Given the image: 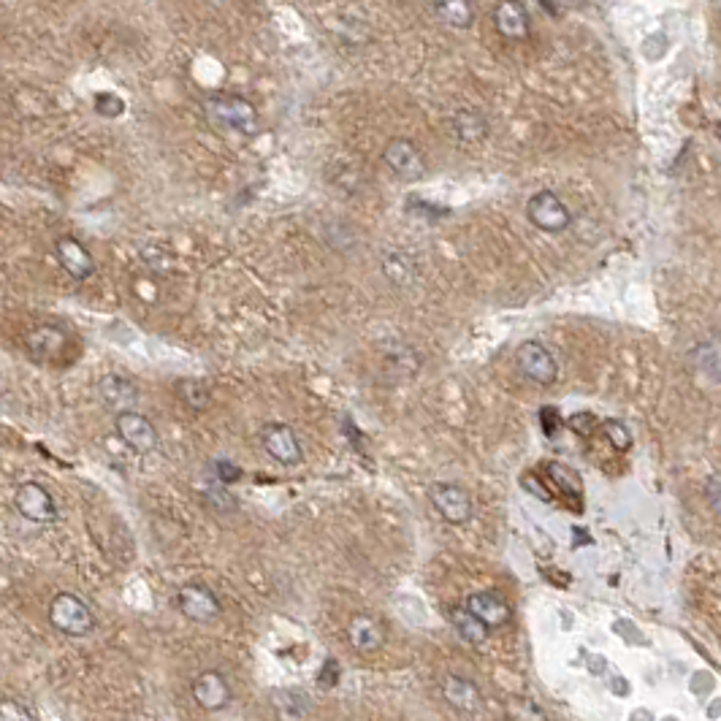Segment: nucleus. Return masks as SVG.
<instances>
[{
    "mask_svg": "<svg viewBox=\"0 0 721 721\" xmlns=\"http://www.w3.org/2000/svg\"><path fill=\"white\" fill-rule=\"evenodd\" d=\"M464 608L478 618L480 624H486L488 629L505 627L507 621H510V605H507L499 594H494V591H475V594H469Z\"/></svg>",
    "mask_w": 721,
    "mask_h": 721,
    "instance_id": "4468645a",
    "label": "nucleus"
},
{
    "mask_svg": "<svg viewBox=\"0 0 721 721\" xmlns=\"http://www.w3.org/2000/svg\"><path fill=\"white\" fill-rule=\"evenodd\" d=\"M556 421H559V412H556V407H545L543 410V426L548 434H556Z\"/></svg>",
    "mask_w": 721,
    "mask_h": 721,
    "instance_id": "473e14b6",
    "label": "nucleus"
},
{
    "mask_svg": "<svg viewBox=\"0 0 721 721\" xmlns=\"http://www.w3.org/2000/svg\"><path fill=\"white\" fill-rule=\"evenodd\" d=\"M174 391H177L179 402L185 404L190 412H204L212 404V388L204 380H193V377L179 380Z\"/></svg>",
    "mask_w": 721,
    "mask_h": 721,
    "instance_id": "6ab92c4d",
    "label": "nucleus"
},
{
    "mask_svg": "<svg viewBox=\"0 0 721 721\" xmlns=\"http://www.w3.org/2000/svg\"><path fill=\"white\" fill-rule=\"evenodd\" d=\"M0 721H36V713L14 697H0Z\"/></svg>",
    "mask_w": 721,
    "mask_h": 721,
    "instance_id": "bb28decb",
    "label": "nucleus"
},
{
    "mask_svg": "<svg viewBox=\"0 0 721 721\" xmlns=\"http://www.w3.org/2000/svg\"><path fill=\"white\" fill-rule=\"evenodd\" d=\"M383 160L388 169L404 182H415L426 174V160H423L418 144L410 139H391L385 144Z\"/></svg>",
    "mask_w": 721,
    "mask_h": 721,
    "instance_id": "0eeeda50",
    "label": "nucleus"
},
{
    "mask_svg": "<svg viewBox=\"0 0 721 721\" xmlns=\"http://www.w3.org/2000/svg\"><path fill=\"white\" fill-rule=\"evenodd\" d=\"M605 437H608L610 442H613V448L616 450H629L632 448V434H629V429L624 426L621 421H605Z\"/></svg>",
    "mask_w": 721,
    "mask_h": 721,
    "instance_id": "c85d7f7f",
    "label": "nucleus"
},
{
    "mask_svg": "<svg viewBox=\"0 0 721 721\" xmlns=\"http://www.w3.org/2000/svg\"><path fill=\"white\" fill-rule=\"evenodd\" d=\"M347 637H350V646L356 648L358 654H375L385 643V629L375 616L369 613H358L347 627Z\"/></svg>",
    "mask_w": 721,
    "mask_h": 721,
    "instance_id": "dca6fc26",
    "label": "nucleus"
},
{
    "mask_svg": "<svg viewBox=\"0 0 721 721\" xmlns=\"http://www.w3.org/2000/svg\"><path fill=\"white\" fill-rule=\"evenodd\" d=\"M442 694H445V700L461 713L480 711V703H483L478 686L467 681V678H459V675H448V678L442 681Z\"/></svg>",
    "mask_w": 721,
    "mask_h": 721,
    "instance_id": "a211bd4d",
    "label": "nucleus"
},
{
    "mask_svg": "<svg viewBox=\"0 0 721 721\" xmlns=\"http://www.w3.org/2000/svg\"><path fill=\"white\" fill-rule=\"evenodd\" d=\"M201 112H204V120L217 131L255 136L261 128L255 106L242 95H209L201 101Z\"/></svg>",
    "mask_w": 721,
    "mask_h": 721,
    "instance_id": "f257e3e1",
    "label": "nucleus"
},
{
    "mask_svg": "<svg viewBox=\"0 0 721 721\" xmlns=\"http://www.w3.org/2000/svg\"><path fill=\"white\" fill-rule=\"evenodd\" d=\"M212 472H215V480L220 486H231V483H236V480L242 478V467L228 459L212 461Z\"/></svg>",
    "mask_w": 721,
    "mask_h": 721,
    "instance_id": "cd10ccee",
    "label": "nucleus"
},
{
    "mask_svg": "<svg viewBox=\"0 0 721 721\" xmlns=\"http://www.w3.org/2000/svg\"><path fill=\"white\" fill-rule=\"evenodd\" d=\"M429 499L434 510L448 521V524H467L472 518V499L461 486H453V483H437L431 486Z\"/></svg>",
    "mask_w": 721,
    "mask_h": 721,
    "instance_id": "6e6552de",
    "label": "nucleus"
},
{
    "mask_svg": "<svg viewBox=\"0 0 721 721\" xmlns=\"http://www.w3.org/2000/svg\"><path fill=\"white\" fill-rule=\"evenodd\" d=\"M55 253L57 263L63 266V272H66L71 280L85 282L93 277L95 258L79 239H74V236H60L55 242Z\"/></svg>",
    "mask_w": 721,
    "mask_h": 721,
    "instance_id": "9b49d317",
    "label": "nucleus"
},
{
    "mask_svg": "<svg viewBox=\"0 0 721 721\" xmlns=\"http://www.w3.org/2000/svg\"><path fill=\"white\" fill-rule=\"evenodd\" d=\"M261 445L282 467H296L301 456H304L299 437H296V431H293L288 423H266L261 429Z\"/></svg>",
    "mask_w": 721,
    "mask_h": 721,
    "instance_id": "423d86ee",
    "label": "nucleus"
},
{
    "mask_svg": "<svg viewBox=\"0 0 721 721\" xmlns=\"http://www.w3.org/2000/svg\"><path fill=\"white\" fill-rule=\"evenodd\" d=\"M177 608L182 610V616L198 624H209L220 616V602L212 589H206L201 583H188L177 591Z\"/></svg>",
    "mask_w": 721,
    "mask_h": 721,
    "instance_id": "9d476101",
    "label": "nucleus"
},
{
    "mask_svg": "<svg viewBox=\"0 0 721 721\" xmlns=\"http://www.w3.org/2000/svg\"><path fill=\"white\" fill-rule=\"evenodd\" d=\"M274 705H277V711H280V716L285 721H299L304 713H307V700H304V694L299 692H282L277 694V700H274Z\"/></svg>",
    "mask_w": 721,
    "mask_h": 721,
    "instance_id": "393cba45",
    "label": "nucleus"
},
{
    "mask_svg": "<svg viewBox=\"0 0 721 721\" xmlns=\"http://www.w3.org/2000/svg\"><path fill=\"white\" fill-rule=\"evenodd\" d=\"M453 131L459 133L461 141H478L486 136V120L478 112H461L456 117V128Z\"/></svg>",
    "mask_w": 721,
    "mask_h": 721,
    "instance_id": "b1692460",
    "label": "nucleus"
},
{
    "mask_svg": "<svg viewBox=\"0 0 721 721\" xmlns=\"http://www.w3.org/2000/svg\"><path fill=\"white\" fill-rule=\"evenodd\" d=\"M567 426H570V429L575 431V434H581V437H589L591 431H594V426H597V418H594L591 412H575V415H570Z\"/></svg>",
    "mask_w": 721,
    "mask_h": 721,
    "instance_id": "c756f323",
    "label": "nucleus"
},
{
    "mask_svg": "<svg viewBox=\"0 0 721 721\" xmlns=\"http://www.w3.org/2000/svg\"><path fill=\"white\" fill-rule=\"evenodd\" d=\"M515 361H518V369L537 385H551L556 380V372H559L551 350L540 342H524L515 353Z\"/></svg>",
    "mask_w": 721,
    "mask_h": 721,
    "instance_id": "1a4fd4ad",
    "label": "nucleus"
},
{
    "mask_svg": "<svg viewBox=\"0 0 721 721\" xmlns=\"http://www.w3.org/2000/svg\"><path fill=\"white\" fill-rule=\"evenodd\" d=\"M526 217L534 228H540L545 234H562L564 228H570V209L564 206V201L551 190H540L529 198L526 204Z\"/></svg>",
    "mask_w": 721,
    "mask_h": 721,
    "instance_id": "20e7f679",
    "label": "nucleus"
},
{
    "mask_svg": "<svg viewBox=\"0 0 721 721\" xmlns=\"http://www.w3.org/2000/svg\"><path fill=\"white\" fill-rule=\"evenodd\" d=\"M98 396H101V402L106 404L109 410L117 412V415L133 412L136 404H139V388L122 375H103L101 380H98Z\"/></svg>",
    "mask_w": 721,
    "mask_h": 721,
    "instance_id": "ddd939ff",
    "label": "nucleus"
},
{
    "mask_svg": "<svg viewBox=\"0 0 721 721\" xmlns=\"http://www.w3.org/2000/svg\"><path fill=\"white\" fill-rule=\"evenodd\" d=\"M450 621H453L456 632H459L467 643H472V646H483L488 640V627L486 624H480L478 618L472 616L467 608L450 610Z\"/></svg>",
    "mask_w": 721,
    "mask_h": 721,
    "instance_id": "412c9836",
    "label": "nucleus"
},
{
    "mask_svg": "<svg viewBox=\"0 0 721 721\" xmlns=\"http://www.w3.org/2000/svg\"><path fill=\"white\" fill-rule=\"evenodd\" d=\"M114 429H117V437L139 456H150V453L158 450V429L141 412L133 410L117 415L114 418Z\"/></svg>",
    "mask_w": 721,
    "mask_h": 721,
    "instance_id": "39448f33",
    "label": "nucleus"
},
{
    "mask_svg": "<svg viewBox=\"0 0 721 721\" xmlns=\"http://www.w3.org/2000/svg\"><path fill=\"white\" fill-rule=\"evenodd\" d=\"M548 478H551L556 486H562L567 494H570V491L575 494V497H581L583 494V483H581V478H578V472L567 467V464L551 461V464H548Z\"/></svg>",
    "mask_w": 721,
    "mask_h": 721,
    "instance_id": "5701e85b",
    "label": "nucleus"
},
{
    "mask_svg": "<svg viewBox=\"0 0 721 721\" xmlns=\"http://www.w3.org/2000/svg\"><path fill=\"white\" fill-rule=\"evenodd\" d=\"M705 499L713 513L721 518V475H711V480L705 483Z\"/></svg>",
    "mask_w": 721,
    "mask_h": 721,
    "instance_id": "2f4dec72",
    "label": "nucleus"
},
{
    "mask_svg": "<svg viewBox=\"0 0 721 721\" xmlns=\"http://www.w3.org/2000/svg\"><path fill=\"white\" fill-rule=\"evenodd\" d=\"M201 499L206 502V507L209 510H215L217 515H228V513H236L239 510V502H236V497H231V491H225L223 486H206L204 491H201Z\"/></svg>",
    "mask_w": 721,
    "mask_h": 721,
    "instance_id": "4be33fe9",
    "label": "nucleus"
},
{
    "mask_svg": "<svg viewBox=\"0 0 721 721\" xmlns=\"http://www.w3.org/2000/svg\"><path fill=\"white\" fill-rule=\"evenodd\" d=\"M14 507L17 513L30 521V524H55L57 521V505L55 497L49 494V488H44L36 480H25L19 483L14 491Z\"/></svg>",
    "mask_w": 721,
    "mask_h": 721,
    "instance_id": "7ed1b4c3",
    "label": "nucleus"
},
{
    "mask_svg": "<svg viewBox=\"0 0 721 721\" xmlns=\"http://www.w3.org/2000/svg\"><path fill=\"white\" fill-rule=\"evenodd\" d=\"M193 700L204 711H223L231 703V686L217 670H206L193 681Z\"/></svg>",
    "mask_w": 721,
    "mask_h": 721,
    "instance_id": "2eb2a0df",
    "label": "nucleus"
},
{
    "mask_svg": "<svg viewBox=\"0 0 721 721\" xmlns=\"http://www.w3.org/2000/svg\"><path fill=\"white\" fill-rule=\"evenodd\" d=\"M66 347V334L57 326H36L30 328L25 337V350L36 364H52Z\"/></svg>",
    "mask_w": 721,
    "mask_h": 721,
    "instance_id": "f8f14e48",
    "label": "nucleus"
},
{
    "mask_svg": "<svg viewBox=\"0 0 721 721\" xmlns=\"http://www.w3.org/2000/svg\"><path fill=\"white\" fill-rule=\"evenodd\" d=\"M494 25L497 33L507 41H524L529 36V14H526L524 3H499L494 9Z\"/></svg>",
    "mask_w": 721,
    "mask_h": 721,
    "instance_id": "f3484780",
    "label": "nucleus"
},
{
    "mask_svg": "<svg viewBox=\"0 0 721 721\" xmlns=\"http://www.w3.org/2000/svg\"><path fill=\"white\" fill-rule=\"evenodd\" d=\"M95 112L106 114V117H117V114H122V101L112 93L95 95Z\"/></svg>",
    "mask_w": 721,
    "mask_h": 721,
    "instance_id": "7c9ffc66",
    "label": "nucleus"
},
{
    "mask_svg": "<svg viewBox=\"0 0 721 721\" xmlns=\"http://www.w3.org/2000/svg\"><path fill=\"white\" fill-rule=\"evenodd\" d=\"M431 11H434L445 25H450V28H469L472 19H475V9H472V3H467V0H445V3H434Z\"/></svg>",
    "mask_w": 721,
    "mask_h": 721,
    "instance_id": "aec40b11",
    "label": "nucleus"
},
{
    "mask_svg": "<svg viewBox=\"0 0 721 721\" xmlns=\"http://www.w3.org/2000/svg\"><path fill=\"white\" fill-rule=\"evenodd\" d=\"M49 621L57 632L68 637H85L95 629V616L85 600H79L71 591L57 594L49 605Z\"/></svg>",
    "mask_w": 721,
    "mask_h": 721,
    "instance_id": "f03ea898",
    "label": "nucleus"
},
{
    "mask_svg": "<svg viewBox=\"0 0 721 721\" xmlns=\"http://www.w3.org/2000/svg\"><path fill=\"white\" fill-rule=\"evenodd\" d=\"M383 272L391 282H407L410 280V261L402 253H385Z\"/></svg>",
    "mask_w": 721,
    "mask_h": 721,
    "instance_id": "a878e982",
    "label": "nucleus"
}]
</instances>
